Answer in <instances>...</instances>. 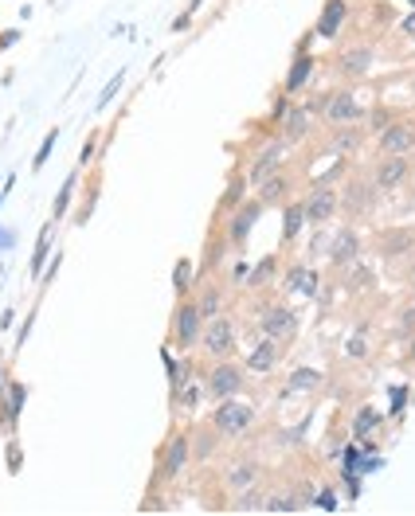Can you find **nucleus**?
Returning <instances> with one entry per match:
<instances>
[{
	"mask_svg": "<svg viewBox=\"0 0 415 516\" xmlns=\"http://www.w3.org/2000/svg\"><path fill=\"white\" fill-rule=\"evenodd\" d=\"M196 309H200V317L204 321H212V317H220V309H223V294L216 286H204L196 294Z\"/></svg>",
	"mask_w": 415,
	"mask_h": 516,
	"instance_id": "obj_31",
	"label": "nucleus"
},
{
	"mask_svg": "<svg viewBox=\"0 0 415 516\" xmlns=\"http://www.w3.org/2000/svg\"><path fill=\"white\" fill-rule=\"evenodd\" d=\"M314 501H317V509H325V512H333V509H337V493H333V489H317V497H314Z\"/></svg>",
	"mask_w": 415,
	"mask_h": 516,
	"instance_id": "obj_45",
	"label": "nucleus"
},
{
	"mask_svg": "<svg viewBox=\"0 0 415 516\" xmlns=\"http://www.w3.org/2000/svg\"><path fill=\"white\" fill-rule=\"evenodd\" d=\"M376 426H380V415L372 411V407H360V411L353 415V438L357 443H365V438L376 434Z\"/></svg>",
	"mask_w": 415,
	"mask_h": 516,
	"instance_id": "obj_30",
	"label": "nucleus"
},
{
	"mask_svg": "<svg viewBox=\"0 0 415 516\" xmlns=\"http://www.w3.org/2000/svg\"><path fill=\"white\" fill-rule=\"evenodd\" d=\"M314 110L322 114L325 125H349V122H360V117H365V110H360V102H357V94L349 90V86H337V90L322 94Z\"/></svg>",
	"mask_w": 415,
	"mask_h": 516,
	"instance_id": "obj_4",
	"label": "nucleus"
},
{
	"mask_svg": "<svg viewBox=\"0 0 415 516\" xmlns=\"http://www.w3.org/2000/svg\"><path fill=\"white\" fill-rule=\"evenodd\" d=\"M298 329V317L290 305H282V301H274V305H263L259 309V332L263 337H274V340H290Z\"/></svg>",
	"mask_w": 415,
	"mask_h": 516,
	"instance_id": "obj_12",
	"label": "nucleus"
},
{
	"mask_svg": "<svg viewBox=\"0 0 415 516\" xmlns=\"http://www.w3.org/2000/svg\"><path fill=\"white\" fill-rule=\"evenodd\" d=\"M188 443H193V461H208L220 450V430L212 423L196 426V430H188Z\"/></svg>",
	"mask_w": 415,
	"mask_h": 516,
	"instance_id": "obj_24",
	"label": "nucleus"
},
{
	"mask_svg": "<svg viewBox=\"0 0 415 516\" xmlns=\"http://www.w3.org/2000/svg\"><path fill=\"white\" fill-rule=\"evenodd\" d=\"M376 145L385 157H411L415 153V117H392L376 133Z\"/></svg>",
	"mask_w": 415,
	"mask_h": 516,
	"instance_id": "obj_8",
	"label": "nucleus"
},
{
	"mask_svg": "<svg viewBox=\"0 0 415 516\" xmlns=\"http://www.w3.org/2000/svg\"><path fill=\"white\" fill-rule=\"evenodd\" d=\"M165 368H169V395H173L177 391V387H185L188 380H193V364H188V360H173V357H169V348H165Z\"/></svg>",
	"mask_w": 415,
	"mask_h": 516,
	"instance_id": "obj_33",
	"label": "nucleus"
},
{
	"mask_svg": "<svg viewBox=\"0 0 415 516\" xmlns=\"http://www.w3.org/2000/svg\"><path fill=\"white\" fill-rule=\"evenodd\" d=\"M279 125H282L286 142H302V137L314 129V106H286V114H282Z\"/></svg>",
	"mask_w": 415,
	"mask_h": 516,
	"instance_id": "obj_19",
	"label": "nucleus"
},
{
	"mask_svg": "<svg viewBox=\"0 0 415 516\" xmlns=\"http://www.w3.org/2000/svg\"><path fill=\"white\" fill-rule=\"evenodd\" d=\"M74 188H79V172H71L67 180H63V188H59V196H56V208H51V219H63L71 208V200H74Z\"/></svg>",
	"mask_w": 415,
	"mask_h": 516,
	"instance_id": "obj_35",
	"label": "nucleus"
},
{
	"mask_svg": "<svg viewBox=\"0 0 415 516\" xmlns=\"http://www.w3.org/2000/svg\"><path fill=\"white\" fill-rule=\"evenodd\" d=\"M243 383H247V368H243L239 360H231V357L216 360L204 375V400L220 403V400H228V395H239Z\"/></svg>",
	"mask_w": 415,
	"mask_h": 516,
	"instance_id": "obj_3",
	"label": "nucleus"
},
{
	"mask_svg": "<svg viewBox=\"0 0 415 516\" xmlns=\"http://www.w3.org/2000/svg\"><path fill=\"white\" fill-rule=\"evenodd\" d=\"M392 117H396V114L385 110V106H376V110L368 114V133H380V129H385V125L392 122Z\"/></svg>",
	"mask_w": 415,
	"mask_h": 516,
	"instance_id": "obj_40",
	"label": "nucleus"
},
{
	"mask_svg": "<svg viewBox=\"0 0 415 516\" xmlns=\"http://www.w3.org/2000/svg\"><path fill=\"white\" fill-rule=\"evenodd\" d=\"M274 274H279V258L271 254V258H263V262H259V266H255V271L247 274V286H251V289H263V286H267Z\"/></svg>",
	"mask_w": 415,
	"mask_h": 516,
	"instance_id": "obj_36",
	"label": "nucleus"
},
{
	"mask_svg": "<svg viewBox=\"0 0 415 516\" xmlns=\"http://www.w3.org/2000/svg\"><path fill=\"white\" fill-rule=\"evenodd\" d=\"M102 196V172H91V180H87V200H79V208H74V223H91V215H94V203H99Z\"/></svg>",
	"mask_w": 415,
	"mask_h": 516,
	"instance_id": "obj_27",
	"label": "nucleus"
},
{
	"mask_svg": "<svg viewBox=\"0 0 415 516\" xmlns=\"http://www.w3.org/2000/svg\"><path fill=\"white\" fill-rule=\"evenodd\" d=\"M403 403H408V387H396V391H392V415H400Z\"/></svg>",
	"mask_w": 415,
	"mask_h": 516,
	"instance_id": "obj_46",
	"label": "nucleus"
},
{
	"mask_svg": "<svg viewBox=\"0 0 415 516\" xmlns=\"http://www.w3.org/2000/svg\"><path fill=\"white\" fill-rule=\"evenodd\" d=\"M329 262L333 266H353L360 258V235L357 228H337L333 235H329Z\"/></svg>",
	"mask_w": 415,
	"mask_h": 516,
	"instance_id": "obj_13",
	"label": "nucleus"
},
{
	"mask_svg": "<svg viewBox=\"0 0 415 516\" xmlns=\"http://www.w3.org/2000/svg\"><path fill=\"white\" fill-rule=\"evenodd\" d=\"M411 332H415V305L403 309V317L396 321V337H411Z\"/></svg>",
	"mask_w": 415,
	"mask_h": 516,
	"instance_id": "obj_43",
	"label": "nucleus"
},
{
	"mask_svg": "<svg viewBox=\"0 0 415 516\" xmlns=\"http://www.w3.org/2000/svg\"><path fill=\"white\" fill-rule=\"evenodd\" d=\"M345 16H349V0H325V4H322V16H317V24H314V36L337 39V36H342Z\"/></svg>",
	"mask_w": 415,
	"mask_h": 516,
	"instance_id": "obj_18",
	"label": "nucleus"
},
{
	"mask_svg": "<svg viewBox=\"0 0 415 516\" xmlns=\"http://www.w3.org/2000/svg\"><path fill=\"white\" fill-rule=\"evenodd\" d=\"M408 172H411V157H380V165L372 168V180H376L380 192H388V188H400L408 180Z\"/></svg>",
	"mask_w": 415,
	"mask_h": 516,
	"instance_id": "obj_16",
	"label": "nucleus"
},
{
	"mask_svg": "<svg viewBox=\"0 0 415 516\" xmlns=\"http://www.w3.org/2000/svg\"><path fill=\"white\" fill-rule=\"evenodd\" d=\"M196 282H193V262H188V258H180L177 262V271H173V289L180 297H188V289H193Z\"/></svg>",
	"mask_w": 415,
	"mask_h": 516,
	"instance_id": "obj_38",
	"label": "nucleus"
},
{
	"mask_svg": "<svg viewBox=\"0 0 415 516\" xmlns=\"http://www.w3.org/2000/svg\"><path fill=\"white\" fill-rule=\"evenodd\" d=\"M208 423L220 430V438H243L255 426V407L247 400H239V395H228V400H220L212 407Z\"/></svg>",
	"mask_w": 415,
	"mask_h": 516,
	"instance_id": "obj_2",
	"label": "nucleus"
},
{
	"mask_svg": "<svg viewBox=\"0 0 415 516\" xmlns=\"http://www.w3.org/2000/svg\"><path fill=\"white\" fill-rule=\"evenodd\" d=\"M349 357H353V360H360V357H368V337H365V332H353V337H349Z\"/></svg>",
	"mask_w": 415,
	"mask_h": 516,
	"instance_id": "obj_41",
	"label": "nucleus"
},
{
	"mask_svg": "<svg viewBox=\"0 0 415 516\" xmlns=\"http://www.w3.org/2000/svg\"><path fill=\"white\" fill-rule=\"evenodd\" d=\"M56 142H59V129H56V125H51V133L44 137V145H39V153H36V157H31V168H36V172H39V168H44V165H48V157H51V149H56Z\"/></svg>",
	"mask_w": 415,
	"mask_h": 516,
	"instance_id": "obj_39",
	"label": "nucleus"
},
{
	"mask_svg": "<svg viewBox=\"0 0 415 516\" xmlns=\"http://www.w3.org/2000/svg\"><path fill=\"white\" fill-rule=\"evenodd\" d=\"M337 192H342V211L345 215L372 211V203H376V196H380V188H376V180H372V176H349Z\"/></svg>",
	"mask_w": 415,
	"mask_h": 516,
	"instance_id": "obj_10",
	"label": "nucleus"
},
{
	"mask_svg": "<svg viewBox=\"0 0 415 516\" xmlns=\"http://www.w3.org/2000/svg\"><path fill=\"white\" fill-rule=\"evenodd\" d=\"M306 228V203H286V211H282V246H290L298 235H302Z\"/></svg>",
	"mask_w": 415,
	"mask_h": 516,
	"instance_id": "obj_25",
	"label": "nucleus"
},
{
	"mask_svg": "<svg viewBox=\"0 0 415 516\" xmlns=\"http://www.w3.org/2000/svg\"><path fill=\"white\" fill-rule=\"evenodd\" d=\"M302 203H306V223H310V228H325V223H333V215L342 211V192H337L333 180H317Z\"/></svg>",
	"mask_w": 415,
	"mask_h": 516,
	"instance_id": "obj_6",
	"label": "nucleus"
},
{
	"mask_svg": "<svg viewBox=\"0 0 415 516\" xmlns=\"http://www.w3.org/2000/svg\"><path fill=\"white\" fill-rule=\"evenodd\" d=\"M4 375H8V372H4V368H0V383H4Z\"/></svg>",
	"mask_w": 415,
	"mask_h": 516,
	"instance_id": "obj_51",
	"label": "nucleus"
},
{
	"mask_svg": "<svg viewBox=\"0 0 415 516\" xmlns=\"http://www.w3.org/2000/svg\"><path fill=\"white\" fill-rule=\"evenodd\" d=\"M337 137H333V153H353V149L365 142V133H360L357 125H333Z\"/></svg>",
	"mask_w": 415,
	"mask_h": 516,
	"instance_id": "obj_34",
	"label": "nucleus"
},
{
	"mask_svg": "<svg viewBox=\"0 0 415 516\" xmlns=\"http://www.w3.org/2000/svg\"><path fill=\"white\" fill-rule=\"evenodd\" d=\"M314 387H322V372H317V368H298L290 375V383H286V391H314Z\"/></svg>",
	"mask_w": 415,
	"mask_h": 516,
	"instance_id": "obj_37",
	"label": "nucleus"
},
{
	"mask_svg": "<svg viewBox=\"0 0 415 516\" xmlns=\"http://www.w3.org/2000/svg\"><path fill=\"white\" fill-rule=\"evenodd\" d=\"M16 39H20V31H4V36H0V51H4V47H13Z\"/></svg>",
	"mask_w": 415,
	"mask_h": 516,
	"instance_id": "obj_48",
	"label": "nucleus"
},
{
	"mask_svg": "<svg viewBox=\"0 0 415 516\" xmlns=\"http://www.w3.org/2000/svg\"><path fill=\"white\" fill-rule=\"evenodd\" d=\"M200 337H204V317L196 309V297H180L173 309V344L180 352L200 348Z\"/></svg>",
	"mask_w": 415,
	"mask_h": 516,
	"instance_id": "obj_5",
	"label": "nucleus"
},
{
	"mask_svg": "<svg viewBox=\"0 0 415 516\" xmlns=\"http://www.w3.org/2000/svg\"><path fill=\"white\" fill-rule=\"evenodd\" d=\"M200 400H204V380H200V383L188 380L185 387H177V391H173V407H180V411H196Z\"/></svg>",
	"mask_w": 415,
	"mask_h": 516,
	"instance_id": "obj_29",
	"label": "nucleus"
},
{
	"mask_svg": "<svg viewBox=\"0 0 415 516\" xmlns=\"http://www.w3.org/2000/svg\"><path fill=\"white\" fill-rule=\"evenodd\" d=\"M408 4H411V8H415V0H408Z\"/></svg>",
	"mask_w": 415,
	"mask_h": 516,
	"instance_id": "obj_52",
	"label": "nucleus"
},
{
	"mask_svg": "<svg viewBox=\"0 0 415 516\" xmlns=\"http://www.w3.org/2000/svg\"><path fill=\"white\" fill-rule=\"evenodd\" d=\"M223 486H228V493H243V489L259 486V466H255V461H236V466L223 469Z\"/></svg>",
	"mask_w": 415,
	"mask_h": 516,
	"instance_id": "obj_23",
	"label": "nucleus"
},
{
	"mask_svg": "<svg viewBox=\"0 0 415 516\" xmlns=\"http://www.w3.org/2000/svg\"><path fill=\"white\" fill-rule=\"evenodd\" d=\"M279 360H282V344L274 337H259V340H255V348L247 352V364H243V368L267 375V372L279 368Z\"/></svg>",
	"mask_w": 415,
	"mask_h": 516,
	"instance_id": "obj_14",
	"label": "nucleus"
},
{
	"mask_svg": "<svg viewBox=\"0 0 415 516\" xmlns=\"http://www.w3.org/2000/svg\"><path fill=\"white\" fill-rule=\"evenodd\" d=\"M247 274H251V271H247V262H236V271H231V278H236V282H243Z\"/></svg>",
	"mask_w": 415,
	"mask_h": 516,
	"instance_id": "obj_49",
	"label": "nucleus"
},
{
	"mask_svg": "<svg viewBox=\"0 0 415 516\" xmlns=\"http://www.w3.org/2000/svg\"><path fill=\"white\" fill-rule=\"evenodd\" d=\"M236 344H239V332L236 325H231L228 317H212L204 321V337H200V348H204V357L212 360H228V357H236Z\"/></svg>",
	"mask_w": 415,
	"mask_h": 516,
	"instance_id": "obj_7",
	"label": "nucleus"
},
{
	"mask_svg": "<svg viewBox=\"0 0 415 516\" xmlns=\"http://www.w3.org/2000/svg\"><path fill=\"white\" fill-rule=\"evenodd\" d=\"M314 56L310 51H298L294 63H290V71H286V82H282V94L286 99H294V94H302V86L310 82V74H314Z\"/></svg>",
	"mask_w": 415,
	"mask_h": 516,
	"instance_id": "obj_20",
	"label": "nucleus"
},
{
	"mask_svg": "<svg viewBox=\"0 0 415 516\" xmlns=\"http://www.w3.org/2000/svg\"><path fill=\"white\" fill-rule=\"evenodd\" d=\"M259 200H263V208H286V203H290V176H286L282 168L271 172L259 185Z\"/></svg>",
	"mask_w": 415,
	"mask_h": 516,
	"instance_id": "obj_21",
	"label": "nucleus"
},
{
	"mask_svg": "<svg viewBox=\"0 0 415 516\" xmlns=\"http://www.w3.org/2000/svg\"><path fill=\"white\" fill-rule=\"evenodd\" d=\"M169 504H165V497H157V493H149V497L137 504V512H165Z\"/></svg>",
	"mask_w": 415,
	"mask_h": 516,
	"instance_id": "obj_44",
	"label": "nucleus"
},
{
	"mask_svg": "<svg viewBox=\"0 0 415 516\" xmlns=\"http://www.w3.org/2000/svg\"><path fill=\"white\" fill-rule=\"evenodd\" d=\"M372 71V47H365V43H357V47H345L342 56H337V74L349 82L365 79V74Z\"/></svg>",
	"mask_w": 415,
	"mask_h": 516,
	"instance_id": "obj_15",
	"label": "nucleus"
},
{
	"mask_svg": "<svg viewBox=\"0 0 415 516\" xmlns=\"http://www.w3.org/2000/svg\"><path fill=\"white\" fill-rule=\"evenodd\" d=\"M400 31H403V36H415V13L400 20Z\"/></svg>",
	"mask_w": 415,
	"mask_h": 516,
	"instance_id": "obj_47",
	"label": "nucleus"
},
{
	"mask_svg": "<svg viewBox=\"0 0 415 516\" xmlns=\"http://www.w3.org/2000/svg\"><path fill=\"white\" fill-rule=\"evenodd\" d=\"M411 360H415V332H411Z\"/></svg>",
	"mask_w": 415,
	"mask_h": 516,
	"instance_id": "obj_50",
	"label": "nucleus"
},
{
	"mask_svg": "<svg viewBox=\"0 0 415 516\" xmlns=\"http://www.w3.org/2000/svg\"><path fill=\"white\" fill-rule=\"evenodd\" d=\"M282 149H286V145L279 142V145H267L259 157H255V168L247 172V185H251V188H259L263 180L271 176V172H279V168H282Z\"/></svg>",
	"mask_w": 415,
	"mask_h": 516,
	"instance_id": "obj_22",
	"label": "nucleus"
},
{
	"mask_svg": "<svg viewBox=\"0 0 415 516\" xmlns=\"http://www.w3.org/2000/svg\"><path fill=\"white\" fill-rule=\"evenodd\" d=\"M259 215H263V200L255 196V200H243L236 211H231V219H223V235H228V243L231 246H243L247 243V235L251 228L259 223Z\"/></svg>",
	"mask_w": 415,
	"mask_h": 516,
	"instance_id": "obj_11",
	"label": "nucleus"
},
{
	"mask_svg": "<svg viewBox=\"0 0 415 516\" xmlns=\"http://www.w3.org/2000/svg\"><path fill=\"white\" fill-rule=\"evenodd\" d=\"M24 400H28V387L16 380V375H4V383H0V430H4L8 438L16 434L20 426V411H24Z\"/></svg>",
	"mask_w": 415,
	"mask_h": 516,
	"instance_id": "obj_9",
	"label": "nucleus"
},
{
	"mask_svg": "<svg viewBox=\"0 0 415 516\" xmlns=\"http://www.w3.org/2000/svg\"><path fill=\"white\" fill-rule=\"evenodd\" d=\"M376 251L385 258H403L415 251V228H388L376 235Z\"/></svg>",
	"mask_w": 415,
	"mask_h": 516,
	"instance_id": "obj_17",
	"label": "nucleus"
},
{
	"mask_svg": "<svg viewBox=\"0 0 415 516\" xmlns=\"http://www.w3.org/2000/svg\"><path fill=\"white\" fill-rule=\"evenodd\" d=\"M188 461H193V443H188V430H173L165 438V446L157 450V466H153V489L157 486H173L185 477Z\"/></svg>",
	"mask_w": 415,
	"mask_h": 516,
	"instance_id": "obj_1",
	"label": "nucleus"
},
{
	"mask_svg": "<svg viewBox=\"0 0 415 516\" xmlns=\"http://www.w3.org/2000/svg\"><path fill=\"white\" fill-rule=\"evenodd\" d=\"M51 243H56V219L39 228L36 254H31V278H39V274H44V262H48V254H51Z\"/></svg>",
	"mask_w": 415,
	"mask_h": 516,
	"instance_id": "obj_26",
	"label": "nucleus"
},
{
	"mask_svg": "<svg viewBox=\"0 0 415 516\" xmlns=\"http://www.w3.org/2000/svg\"><path fill=\"white\" fill-rule=\"evenodd\" d=\"M24 469V450H20L16 438H8V473H20Z\"/></svg>",
	"mask_w": 415,
	"mask_h": 516,
	"instance_id": "obj_42",
	"label": "nucleus"
},
{
	"mask_svg": "<svg viewBox=\"0 0 415 516\" xmlns=\"http://www.w3.org/2000/svg\"><path fill=\"white\" fill-rule=\"evenodd\" d=\"M243 200H247V172H231L228 192H223V200H220V211H236Z\"/></svg>",
	"mask_w": 415,
	"mask_h": 516,
	"instance_id": "obj_28",
	"label": "nucleus"
},
{
	"mask_svg": "<svg viewBox=\"0 0 415 516\" xmlns=\"http://www.w3.org/2000/svg\"><path fill=\"white\" fill-rule=\"evenodd\" d=\"M236 512H263L267 509V493H263L259 486H251V489H243L236 493V504H231Z\"/></svg>",
	"mask_w": 415,
	"mask_h": 516,
	"instance_id": "obj_32",
	"label": "nucleus"
}]
</instances>
